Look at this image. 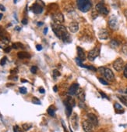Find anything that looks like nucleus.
Masks as SVG:
<instances>
[{"instance_id":"obj_1","label":"nucleus","mask_w":127,"mask_h":132,"mask_svg":"<svg viewBox=\"0 0 127 132\" xmlns=\"http://www.w3.org/2000/svg\"><path fill=\"white\" fill-rule=\"evenodd\" d=\"M52 31L59 39H62L64 42H70L71 38L65 26L54 23L52 24Z\"/></svg>"},{"instance_id":"obj_2","label":"nucleus","mask_w":127,"mask_h":132,"mask_svg":"<svg viewBox=\"0 0 127 132\" xmlns=\"http://www.w3.org/2000/svg\"><path fill=\"white\" fill-rule=\"evenodd\" d=\"M76 4L78 9L83 13L88 12L92 7V3L90 0H77Z\"/></svg>"},{"instance_id":"obj_3","label":"nucleus","mask_w":127,"mask_h":132,"mask_svg":"<svg viewBox=\"0 0 127 132\" xmlns=\"http://www.w3.org/2000/svg\"><path fill=\"white\" fill-rule=\"evenodd\" d=\"M99 54H100V48L96 47L89 51V53L87 54V57L90 61H94L95 58L99 56Z\"/></svg>"},{"instance_id":"obj_4","label":"nucleus","mask_w":127,"mask_h":132,"mask_svg":"<svg viewBox=\"0 0 127 132\" xmlns=\"http://www.w3.org/2000/svg\"><path fill=\"white\" fill-rule=\"evenodd\" d=\"M108 25L112 30H117L119 28V22H118L117 17L115 15H112L110 17L108 21Z\"/></svg>"},{"instance_id":"obj_5","label":"nucleus","mask_w":127,"mask_h":132,"mask_svg":"<svg viewBox=\"0 0 127 132\" xmlns=\"http://www.w3.org/2000/svg\"><path fill=\"white\" fill-rule=\"evenodd\" d=\"M95 9H96L97 12H98L101 15H108V10L107 9V7L102 3H99L96 5L95 6Z\"/></svg>"},{"instance_id":"obj_6","label":"nucleus","mask_w":127,"mask_h":132,"mask_svg":"<svg viewBox=\"0 0 127 132\" xmlns=\"http://www.w3.org/2000/svg\"><path fill=\"white\" fill-rule=\"evenodd\" d=\"M103 75L105 77V79L109 82H113L115 80V75H114V73L112 72V71L111 70L110 68H105V72H104Z\"/></svg>"},{"instance_id":"obj_7","label":"nucleus","mask_w":127,"mask_h":132,"mask_svg":"<svg viewBox=\"0 0 127 132\" xmlns=\"http://www.w3.org/2000/svg\"><path fill=\"white\" fill-rule=\"evenodd\" d=\"M124 67V61L122 58H118L114 62H113V68H115L116 71L120 72L122 70Z\"/></svg>"},{"instance_id":"obj_8","label":"nucleus","mask_w":127,"mask_h":132,"mask_svg":"<svg viewBox=\"0 0 127 132\" xmlns=\"http://www.w3.org/2000/svg\"><path fill=\"white\" fill-rule=\"evenodd\" d=\"M87 120L89 122H90L94 126H98V117L93 113H88L87 114Z\"/></svg>"},{"instance_id":"obj_9","label":"nucleus","mask_w":127,"mask_h":132,"mask_svg":"<svg viewBox=\"0 0 127 132\" xmlns=\"http://www.w3.org/2000/svg\"><path fill=\"white\" fill-rule=\"evenodd\" d=\"M82 127L85 132H92L94 125L88 120H85L82 123Z\"/></svg>"},{"instance_id":"obj_10","label":"nucleus","mask_w":127,"mask_h":132,"mask_svg":"<svg viewBox=\"0 0 127 132\" xmlns=\"http://www.w3.org/2000/svg\"><path fill=\"white\" fill-rule=\"evenodd\" d=\"M43 7L42 6H41L40 4H38V3H34L32 6H31L30 10L34 12V13L35 14H40L43 12Z\"/></svg>"},{"instance_id":"obj_11","label":"nucleus","mask_w":127,"mask_h":132,"mask_svg":"<svg viewBox=\"0 0 127 132\" xmlns=\"http://www.w3.org/2000/svg\"><path fill=\"white\" fill-rule=\"evenodd\" d=\"M52 19L56 23H62L64 22V16L62 15V13H55L52 15Z\"/></svg>"},{"instance_id":"obj_12","label":"nucleus","mask_w":127,"mask_h":132,"mask_svg":"<svg viewBox=\"0 0 127 132\" xmlns=\"http://www.w3.org/2000/svg\"><path fill=\"white\" fill-rule=\"evenodd\" d=\"M108 32L107 31V29L105 28H101V30L99 31L98 32V38L100 39H102V40H105V39H108Z\"/></svg>"},{"instance_id":"obj_13","label":"nucleus","mask_w":127,"mask_h":132,"mask_svg":"<svg viewBox=\"0 0 127 132\" xmlns=\"http://www.w3.org/2000/svg\"><path fill=\"white\" fill-rule=\"evenodd\" d=\"M69 30L72 33H76L79 30V24L76 21H73L69 24Z\"/></svg>"},{"instance_id":"obj_14","label":"nucleus","mask_w":127,"mask_h":132,"mask_svg":"<svg viewBox=\"0 0 127 132\" xmlns=\"http://www.w3.org/2000/svg\"><path fill=\"white\" fill-rule=\"evenodd\" d=\"M70 122H71V125H72L73 128L74 130H77L78 129V118H77V115L76 113H74L72 116Z\"/></svg>"},{"instance_id":"obj_15","label":"nucleus","mask_w":127,"mask_h":132,"mask_svg":"<svg viewBox=\"0 0 127 132\" xmlns=\"http://www.w3.org/2000/svg\"><path fill=\"white\" fill-rule=\"evenodd\" d=\"M78 89H79V84L78 83H73L70 86L68 93L70 95H74V94H76Z\"/></svg>"},{"instance_id":"obj_16","label":"nucleus","mask_w":127,"mask_h":132,"mask_svg":"<svg viewBox=\"0 0 127 132\" xmlns=\"http://www.w3.org/2000/svg\"><path fill=\"white\" fill-rule=\"evenodd\" d=\"M76 95L77 96L78 99L80 101H85V93L83 89H80V88H79L78 91L76 93Z\"/></svg>"},{"instance_id":"obj_17","label":"nucleus","mask_w":127,"mask_h":132,"mask_svg":"<svg viewBox=\"0 0 127 132\" xmlns=\"http://www.w3.org/2000/svg\"><path fill=\"white\" fill-rule=\"evenodd\" d=\"M77 52H78V57L80 58L82 61H84L86 59V54H85L84 50L81 47H77Z\"/></svg>"},{"instance_id":"obj_18","label":"nucleus","mask_w":127,"mask_h":132,"mask_svg":"<svg viewBox=\"0 0 127 132\" xmlns=\"http://www.w3.org/2000/svg\"><path fill=\"white\" fill-rule=\"evenodd\" d=\"M114 107H115V109H116V113H119V114H122V113H123L124 112V109H123V108H122V106L120 105V104H119V103H115V105H114Z\"/></svg>"},{"instance_id":"obj_19","label":"nucleus","mask_w":127,"mask_h":132,"mask_svg":"<svg viewBox=\"0 0 127 132\" xmlns=\"http://www.w3.org/2000/svg\"><path fill=\"white\" fill-rule=\"evenodd\" d=\"M17 57L20 59H26V58H30V55L27 52H19L17 54Z\"/></svg>"},{"instance_id":"obj_20","label":"nucleus","mask_w":127,"mask_h":132,"mask_svg":"<svg viewBox=\"0 0 127 132\" xmlns=\"http://www.w3.org/2000/svg\"><path fill=\"white\" fill-rule=\"evenodd\" d=\"M72 109H73V107L66 102V116L68 117L71 116V114H72Z\"/></svg>"},{"instance_id":"obj_21","label":"nucleus","mask_w":127,"mask_h":132,"mask_svg":"<svg viewBox=\"0 0 127 132\" xmlns=\"http://www.w3.org/2000/svg\"><path fill=\"white\" fill-rule=\"evenodd\" d=\"M47 112H48V113H49L51 116H55V108L53 106V105H51V106H49V108H48V109H47Z\"/></svg>"},{"instance_id":"obj_22","label":"nucleus","mask_w":127,"mask_h":132,"mask_svg":"<svg viewBox=\"0 0 127 132\" xmlns=\"http://www.w3.org/2000/svg\"><path fill=\"white\" fill-rule=\"evenodd\" d=\"M110 46L112 48H116L119 46V42L116 39H112L110 42Z\"/></svg>"},{"instance_id":"obj_23","label":"nucleus","mask_w":127,"mask_h":132,"mask_svg":"<svg viewBox=\"0 0 127 132\" xmlns=\"http://www.w3.org/2000/svg\"><path fill=\"white\" fill-rule=\"evenodd\" d=\"M12 48L15 49V50H17L19 48H24V45L20 42H17V43H13L12 45Z\"/></svg>"},{"instance_id":"obj_24","label":"nucleus","mask_w":127,"mask_h":132,"mask_svg":"<svg viewBox=\"0 0 127 132\" xmlns=\"http://www.w3.org/2000/svg\"><path fill=\"white\" fill-rule=\"evenodd\" d=\"M66 102H67L68 104H70L72 107H73L75 105V101H74V99L72 97H68Z\"/></svg>"},{"instance_id":"obj_25","label":"nucleus","mask_w":127,"mask_h":132,"mask_svg":"<svg viewBox=\"0 0 127 132\" xmlns=\"http://www.w3.org/2000/svg\"><path fill=\"white\" fill-rule=\"evenodd\" d=\"M75 61H76V64H77L79 66H80V67H82V68H85V65H84L82 64V61H81L79 57H76V59H75Z\"/></svg>"},{"instance_id":"obj_26","label":"nucleus","mask_w":127,"mask_h":132,"mask_svg":"<svg viewBox=\"0 0 127 132\" xmlns=\"http://www.w3.org/2000/svg\"><path fill=\"white\" fill-rule=\"evenodd\" d=\"M22 127H23V129L24 130H30L31 127H32V125L29 124H23Z\"/></svg>"},{"instance_id":"obj_27","label":"nucleus","mask_w":127,"mask_h":132,"mask_svg":"<svg viewBox=\"0 0 127 132\" xmlns=\"http://www.w3.org/2000/svg\"><path fill=\"white\" fill-rule=\"evenodd\" d=\"M19 91H20V94H26L27 93V88L24 87V86H21L19 88Z\"/></svg>"},{"instance_id":"obj_28","label":"nucleus","mask_w":127,"mask_h":132,"mask_svg":"<svg viewBox=\"0 0 127 132\" xmlns=\"http://www.w3.org/2000/svg\"><path fill=\"white\" fill-rule=\"evenodd\" d=\"M122 53H123L125 55L127 56V43L124 44V45L122 46Z\"/></svg>"},{"instance_id":"obj_29","label":"nucleus","mask_w":127,"mask_h":132,"mask_svg":"<svg viewBox=\"0 0 127 132\" xmlns=\"http://www.w3.org/2000/svg\"><path fill=\"white\" fill-rule=\"evenodd\" d=\"M32 102L34 104H36V105H41V101H40V100L39 99H38L37 98H35V97H34L33 98V99H32Z\"/></svg>"},{"instance_id":"obj_30","label":"nucleus","mask_w":127,"mask_h":132,"mask_svg":"<svg viewBox=\"0 0 127 132\" xmlns=\"http://www.w3.org/2000/svg\"><path fill=\"white\" fill-rule=\"evenodd\" d=\"M119 98L125 106H127V100H126V98L125 97H119Z\"/></svg>"},{"instance_id":"obj_31","label":"nucleus","mask_w":127,"mask_h":132,"mask_svg":"<svg viewBox=\"0 0 127 132\" xmlns=\"http://www.w3.org/2000/svg\"><path fill=\"white\" fill-rule=\"evenodd\" d=\"M6 60H7V57H3L2 58V59H1V61H0V65H1L2 66L4 65H6Z\"/></svg>"},{"instance_id":"obj_32","label":"nucleus","mask_w":127,"mask_h":132,"mask_svg":"<svg viewBox=\"0 0 127 132\" xmlns=\"http://www.w3.org/2000/svg\"><path fill=\"white\" fill-rule=\"evenodd\" d=\"M37 71H38V67L35 66V65H34V66H32L30 68V72H32L33 74H35V73L37 72Z\"/></svg>"},{"instance_id":"obj_33","label":"nucleus","mask_w":127,"mask_h":132,"mask_svg":"<svg viewBox=\"0 0 127 132\" xmlns=\"http://www.w3.org/2000/svg\"><path fill=\"white\" fill-rule=\"evenodd\" d=\"M79 107L81 109H86V105L84 103V101H80V102H79Z\"/></svg>"},{"instance_id":"obj_34","label":"nucleus","mask_w":127,"mask_h":132,"mask_svg":"<svg viewBox=\"0 0 127 132\" xmlns=\"http://www.w3.org/2000/svg\"><path fill=\"white\" fill-rule=\"evenodd\" d=\"M60 76V72H59L58 70L55 69V70L53 71V76H54V78H56V77H58V76Z\"/></svg>"},{"instance_id":"obj_35","label":"nucleus","mask_w":127,"mask_h":132,"mask_svg":"<svg viewBox=\"0 0 127 132\" xmlns=\"http://www.w3.org/2000/svg\"><path fill=\"white\" fill-rule=\"evenodd\" d=\"M98 80H99V82H100L101 83H102L103 85H108V83L105 80H104V79H102V78H98Z\"/></svg>"},{"instance_id":"obj_36","label":"nucleus","mask_w":127,"mask_h":132,"mask_svg":"<svg viewBox=\"0 0 127 132\" xmlns=\"http://www.w3.org/2000/svg\"><path fill=\"white\" fill-rule=\"evenodd\" d=\"M85 68H88V69H90V70L94 71V72H96V71L98 70L97 68H95L94 66H90V65H85Z\"/></svg>"},{"instance_id":"obj_37","label":"nucleus","mask_w":127,"mask_h":132,"mask_svg":"<svg viewBox=\"0 0 127 132\" xmlns=\"http://www.w3.org/2000/svg\"><path fill=\"white\" fill-rule=\"evenodd\" d=\"M105 68H104V67H100V68H98L97 71H98L99 73H101V74L103 75V74H104V72H105Z\"/></svg>"},{"instance_id":"obj_38","label":"nucleus","mask_w":127,"mask_h":132,"mask_svg":"<svg viewBox=\"0 0 127 132\" xmlns=\"http://www.w3.org/2000/svg\"><path fill=\"white\" fill-rule=\"evenodd\" d=\"M123 75H124V76H125V78H127V64H126V65H125V68H124Z\"/></svg>"},{"instance_id":"obj_39","label":"nucleus","mask_w":127,"mask_h":132,"mask_svg":"<svg viewBox=\"0 0 127 132\" xmlns=\"http://www.w3.org/2000/svg\"><path fill=\"white\" fill-rule=\"evenodd\" d=\"M9 39H7V38H6V37H3V42L4 43V44H8L9 43Z\"/></svg>"},{"instance_id":"obj_40","label":"nucleus","mask_w":127,"mask_h":132,"mask_svg":"<svg viewBox=\"0 0 127 132\" xmlns=\"http://www.w3.org/2000/svg\"><path fill=\"white\" fill-rule=\"evenodd\" d=\"M99 93H100V94L101 95V97H102L103 98H106V99L109 100V98H108V96H107V95H106L105 94H104V93H103V92H101V91H100Z\"/></svg>"},{"instance_id":"obj_41","label":"nucleus","mask_w":127,"mask_h":132,"mask_svg":"<svg viewBox=\"0 0 127 132\" xmlns=\"http://www.w3.org/2000/svg\"><path fill=\"white\" fill-rule=\"evenodd\" d=\"M36 49H37V50L41 51L42 50V46L40 45V44H38V45H36Z\"/></svg>"},{"instance_id":"obj_42","label":"nucleus","mask_w":127,"mask_h":132,"mask_svg":"<svg viewBox=\"0 0 127 132\" xmlns=\"http://www.w3.org/2000/svg\"><path fill=\"white\" fill-rule=\"evenodd\" d=\"M11 49H12V47H7L6 48L4 49V51H5L6 53H9V52H10Z\"/></svg>"},{"instance_id":"obj_43","label":"nucleus","mask_w":127,"mask_h":132,"mask_svg":"<svg viewBox=\"0 0 127 132\" xmlns=\"http://www.w3.org/2000/svg\"><path fill=\"white\" fill-rule=\"evenodd\" d=\"M27 22H28V21H27V18H24V19L22 20V21H21V23H22L23 24H24V25L27 24Z\"/></svg>"},{"instance_id":"obj_44","label":"nucleus","mask_w":127,"mask_h":132,"mask_svg":"<svg viewBox=\"0 0 127 132\" xmlns=\"http://www.w3.org/2000/svg\"><path fill=\"white\" fill-rule=\"evenodd\" d=\"M0 36L5 37V36H4V30H3V28H0Z\"/></svg>"},{"instance_id":"obj_45","label":"nucleus","mask_w":127,"mask_h":132,"mask_svg":"<svg viewBox=\"0 0 127 132\" xmlns=\"http://www.w3.org/2000/svg\"><path fill=\"white\" fill-rule=\"evenodd\" d=\"M19 130V127L18 126H14L13 127V131L14 132H18Z\"/></svg>"},{"instance_id":"obj_46","label":"nucleus","mask_w":127,"mask_h":132,"mask_svg":"<svg viewBox=\"0 0 127 132\" xmlns=\"http://www.w3.org/2000/svg\"><path fill=\"white\" fill-rule=\"evenodd\" d=\"M39 92H40L41 94H44L45 91H44V89L43 87H40V88H39Z\"/></svg>"},{"instance_id":"obj_47","label":"nucleus","mask_w":127,"mask_h":132,"mask_svg":"<svg viewBox=\"0 0 127 132\" xmlns=\"http://www.w3.org/2000/svg\"><path fill=\"white\" fill-rule=\"evenodd\" d=\"M0 10H2V11H5L6 10V7L2 5V4H0Z\"/></svg>"},{"instance_id":"obj_48","label":"nucleus","mask_w":127,"mask_h":132,"mask_svg":"<svg viewBox=\"0 0 127 132\" xmlns=\"http://www.w3.org/2000/svg\"><path fill=\"white\" fill-rule=\"evenodd\" d=\"M15 30H17V31H20V30H21V28L19 27V26H17V27L15 28Z\"/></svg>"},{"instance_id":"obj_49","label":"nucleus","mask_w":127,"mask_h":132,"mask_svg":"<svg viewBox=\"0 0 127 132\" xmlns=\"http://www.w3.org/2000/svg\"><path fill=\"white\" fill-rule=\"evenodd\" d=\"M53 91H54L55 92H57V91H58V87H57V86H54V87H53Z\"/></svg>"},{"instance_id":"obj_50","label":"nucleus","mask_w":127,"mask_h":132,"mask_svg":"<svg viewBox=\"0 0 127 132\" xmlns=\"http://www.w3.org/2000/svg\"><path fill=\"white\" fill-rule=\"evenodd\" d=\"M47 32H48V28H45L44 29L43 33H44V35H46V34H47Z\"/></svg>"},{"instance_id":"obj_51","label":"nucleus","mask_w":127,"mask_h":132,"mask_svg":"<svg viewBox=\"0 0 127 132\" xmlns=\"http://www.w3.org/2000/svg\"><path fill=\"white\" fill-rule=\"evenodd\" d=\"M124 15H125V18L127 19V10H125L124 11Z\"/></svg>"},{"instance_id":"obj_52","label":"nucleus","mask_w":127,"mask_h":132,"mask_svg":"<svg viewBox=\"0 0 127 132\" xmlns=\"http://www.w3.org/2000/svg\"><path fill=\"white\" fill-rule=\"evenodd\" d=\"M37 24H38V26H41V25L44 24V23H43V22H38Z\"/></svg>"},{"instance_id":"obj_53","label":"nucleus","mask_w":127,"mask_h":132,"mask_svg":"<svg viewBox=\"0 0 127 132\" xmlns=\"http://www.w3.org/2000/svg\"><path fill=\"white\" fill-rule=\"evenodd\" d=\"M3 13H0V21H1L2 20V18H3Z\"/></svg>"},{"instance_id":"obj_54","label":"nucleus","mask_w":127,"mask_h":132,"mask_svg":"<svg viewBox=\"0 0 127 132\" xmlns=\"http://www.w3.org/2000/svg\"><path fill=\"white\" fill-rule=\"evenodd\" d=\"M21 82H22V83H27V80H21Z\"/></svg>"},{"instance_id":"obj_55","label":"nucleus","mask_w":127,"mask_h":132,"mask_svg":"<svg viewBox=\"0 0 127 132\" xmlns=\"http://www.w3.org/2000/svg\"><path fill=\"white\" fill-rule=\"evenodd\" d=\"M17 0H13V3H17Z\"/></svg>"},{"instance_id":"obj_56","label":"nucleus","mask_w":127,"mask_h":132,"mask_svg":"<svg viewBox=\"0 0 127 132\" xmlns=\"http://www.w3.org/2000/svg\"><path fill=\"white\" fill-rule=\"evenodd\" d=\"M125 93H126V94H127V89H126V90H125Z\"/></svg>"},{"instance_id":"obj_57","label":"nucleus","mask_w":127,"mask_h":132,"mask_svg":"<svg viewBox=\"0 0 127 132\" xmlns=\"http://www.w3.org/2000/svg\"><path fill=\"white\" fill-rule=\"evenodd\" d=\"M0 48H2V47H0Z\"/></svg>"}]
</instances>
